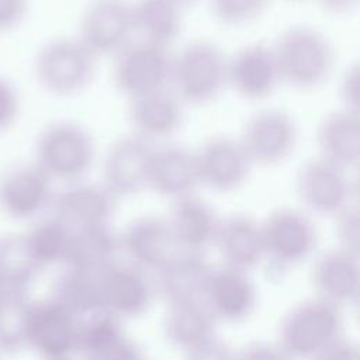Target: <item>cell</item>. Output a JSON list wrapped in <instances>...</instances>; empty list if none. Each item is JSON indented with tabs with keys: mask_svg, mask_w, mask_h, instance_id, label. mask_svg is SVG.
Listing matches in <instances>:
<instances>
[{
	"mask_svg": "<svg viewBox=\"0 0 360 360\" xmlns=\"http://www.w3.org/2000/svg\"><path fill=\"white\" fill-rule=\"evenodd\" d=\"M184 10L170 0H136L131 3L134 35L170 48L183 31Z\"/></svg>",
	"mask_w": 360,
	"mask_h": 360,
	"instance_id": "obj_15",
	"label": "cell"
},
{
	"mask_svg": "<svg viewBox=\"0 0 360 360\" xmlns=\"http://www.w3.org/2000/svg\"><path fill=\"white\" fill-rule=\"evenodd\" d=\"M194 152L201 183L218 191L238 188L253 169L239 139L229 135H212Z\"/></svg>",
	"mask_w": 360,
	"mask_h": 360,
	"instance_id": "obj_10",
	"label": "cell"
},
{
	"mask_svg": "<svg viewBox=\"0 0 360 360\" xmlns=\"http://www.w3.org/2000/svg\"><path fill=\"white\" fill-rule=\"evenodd\" d=\"M271 0H211L214 18L228 27H243L259 20Z\"/></svg>",
	"mask_w": 360,
	"mask_h": 360,
	"instance_id": "obj_18",
	"label": "cell"
},
{
	"mask_svg": "<svg viewBox=\"0 0 360 360\" xmlns=\"http://www.w3.org/2000/svg\"><path fill=\"white\" fill-rule=\"evenodd\" d=\"M76 37L97 59L114 58L134 38L131 3L93 0L80 15Z\"/></svg>",
	"mask_w": 360,
	"mask_h": 360,
	"instance_id": "obj_7",
	"label": "cell"
},
{
	"mask_svg": "<svg viewBox=\"0 0 360 360\" xmlns=\"http://www.w3.org/2000/svg\"><path fill=\"white\" fill-rule=\"evenodd\" d=\"M288 1H302V0H288Z\"/></svg>",
	"mask_w": 360,
	"mask_h": 360,
	"instance_id": "obj_24",
	"label": "cell"
},
{
	"mask_svg": "<svg viewBox=\"0 0 360 360\" xmlns=\"http://www.w3.org/2000/svg\"><path fill=\"white\" fill-rule=\"evenodd\" d=\"M35 165L51 180L79 181L91 169L96 159V143L91 134L73 121H58L48 125L38 138Z\"/></svg>",
	"mask_w": 360,
	"mask_h": 360,
	"instance_id": "obj_4",
	"label": "cell"
},
{
	"mask_svg": "<svg viewBox=\"0 0 360 360\" xmlns=\"http://www.w3.org/2000/svg\"><path fill=\"white\" fill-rule=\"evenodd\" d=\"M111 195L112 193L104 184H89L79 180L62 193L59 202L66 214L90 218L107 210Z\"/></svg>",
	"mask_w": 360,
	"mask_h": 360,
	"instance_id": "obj_17",
	"label": "cell"
},
{
	"mask_svg": "<svg viewBox=\"0 0 360 360\" xmlns=\"http://www.w3.org/2000/svg\"><path fill=\"white\" fill-rule=\"evenodd\" d=\"M198 184L200 172L195 152L179 145L153 149L149 187L166 195L186 197Z\"/></svg>",
	"mask_w": 360,
	"mask_h": 360,
	"instance_id": "obj_13",
	"label": "cell"
},
{
	"mask_svg": "<svg viewBox=\"0 0 360 360\" xmlns=\"http://www.w3.org/2000/svg\"><path fill=\"white\" fill-rule=\"evenodd\" d=\"M318 156L350 170L360 162V111L340 108L329 112L318 125Z\"/></svg>",
	"mask_w": 360,
	"mask_h": 360,
	"instance_id": "obj_12",
	"label": "cell"
},
{
	"mask_svg": "<svg viewBox=\"0 0 360 360\" xmlns=\"http://www.w3.org/2000/svg\"><path fill=\"white\" fill-rule=\"evenodd\" d=\"M97 60L77 37H58L38 49L34 75L46 93L55 97H75L93 84Z\"/></svg>",
	"mask_w": 360,
	"mask_h": 360,
	"instance_id": "obj_3",
	"label": "cell"
},
{
	"mask_svg": "<svg viewBox=\"0 0 360 360\" xmlns=\"http://www.w3.org/2000/svg\"><path fill=\"white\" fill-rule=\"evenodd\" d=\"M298 135L297 121L288 111L264 108L249 117L238 139L253 167H276L295 152Z\"/></svg>",
	"mask_w": 360,
	"mask_h": 360,
	"instance_id": "obj_6",
	"label": "cell"
},
{
	"mask_svg": "<svg viewBox=\"0 0 360 360\" xmlns=\"http://www.w3.org/2000/svg\"><path fill=\"white\" fill-rule=\"evenodd\" d=\"M28 0H0V32L17 27L25 17Z\"/></svg>",
	"mask_w": 360,
	"mask_h": 360,
	"instance_id": "obj_21",
	"label": "cell"
},
{
	"mask_svg": "<svg viewBox=\"0 0 360 360\" xmlns=\"http://www.w3.org/2000/svg\"><path fill=\"white\" fill-rule=\"evenodd\" d=\"M152 155V143L134 134L114 139L103 160V184L112 194H132L149 187Z\"/></svg>",
	"mask_w": 360,
	"mask_h": 360,
	"instance_id": "obj_9",
	"label": "cell"
},
{
	"mask_svg": "<svg viewBox=\"0 0 360 360\" xmlns=\"http://www.w3.org/2000/svg\"><path fill=\"white\" fill-rule=\"evenodd\" d=\"M228 87V56L212 41L195 39L173 53L172 90L184 105L212 103Z\"/></svg>",
	"mask_w": 360,
	"mask_h": 360,
	"instance_id": "obj_2",
	"label": "cell"
},
{
	"mask_svg": "<svg viewBox=\"0 0 360 360\" xmlns=\"http://www.w3.org/2000/svg\"><path fill=\"white\" fill-rule=\"evenodd\" d=\"M338 91L343 108L360 111V68L357 63H353L343 72Z\"/></svg>",
	"mask_w": 360,
	"mask_h": 360,
	"instance_id": "obj_20",
	"label": "cell"
},
{
	"mask_svg": "<svg viewBox=\"0 0 360 360\" xmlns=\"http://www.w3.org/2000/svg\"><path fill=\"white\" fill-rule=\"evenodd\" d=\"M170 48L132 39L114 56L112 83L128 101L172 89Z\"/></svg>",
	"mask_w": 360,
	"mask_h": 360,
	"instance_id": "obj_5",
	"label": "cell"
},
{
	"mask_svg": "<svg viewBox=\"0 0 360 360\" xmlns=\"http://www.w3.org/2000/svg\"><path fill=\"white\" fill-rule=\"evenodd\" d=\"M51 181L37 165L20 166L3 179L0 186L1 202L13 214H30L46 200Z\"/></svg>",
	"mask_w": 360,
	"mask_h": 360,
	"instance_id": "obj_16",
	"label": "cell"
},
{
	"mask_svg": "<svg viewBox=\"0 0 360 360\" xmlns=\"http://www.w3.org/2000/svg\"><path fill=\"white\" fill-rule=\"evenodd\" d=\"M316 3L323 11L332 15H345L357 7L359 0H316Z\"/></svg>",
	"mask_w": 360,
	"mask_h": 360,
	"instance_id": "obj_22",
	"label": "cell"
},
{
	"mask_svg": "<svg viewBox=\"0 0 360 360\" xmlns=\"http://www.w3.org/2000/svg\"><path fill=\"white\" fill-rule=\"evenodd\" d=\"M170 1H173V3H176V4H179V6H181L183 8H187V7L194 6V4L198 3V0H170Z\"/></svg>",
	"mask_w": 360,
	"mask_h": 360,
	"instance_id": "obj_23",
	"label": "cell"
},
{
	"mask_svg": "<svg viewBox=\"0 0 360 360\" xmlns=\"http://www.w3.org/2000/svg\"><path fill=\"white\" fill-rule=\"evenodd\" d=\"M20 112V96L17 89L6 77L0 76V132L7 131Z\"/></svg>",
	"mask_w": 360,
	"mask_h": 360,
	"instance_id": "obj_19",
	"label": "cell"
},
{
	"mask_svg": "<svg viewBox=\"0 0 360 360\" xmlns=\"http://www.w3.org/2000/svg\"><path fill=\"white\" fill-rule=\"evenodd\" d=\"M281 82L295 90L311 91L333 73L336 49L321 30L307 24L285 28L273 42Z\"/></svg>",
	"mask_w": 360,
	"mask_h": 360,
	"instance_id": "obj_1",
	"label": "cell"
},
{
	"mask_svg": "<svg viewBox=\"0 0 360 360\" xmlns=\"http://www.w3.org/2000/svg\"><path fill=\"white\" fill-rule=\"evenodd\" d=\"M347 172L319 156L312 158L297 172V190L302 200L314 208H338L350 193Z\"/></svg>",
	"mask_w": 360,
	"mask_h": 360,
	"instance_id": "obj_14",
	"label": "cell"
},
{
	"mask_svg": "<svg viewBox=\"0 0 360 360\" xmlns=\"http://www.w3.org/2000/svg\"><path fill=\"white\" fill-rule=\"evenodd\" d=\"M283 84L273 42L255 41L228 56V87L240 98L262 101Z\"/></svg>",
	"mask_w": 360,
	"mask_h": 360,
	"instance_id": "obj_8",
	"label": "cell"
},
{
	"mask_svg": "<svg viewBox=\"0 0 360 360\" xmlns=\"http://www.w3.org/2000/svg\"><path fill=\"white\" fill-rule=\"evenodd\" d=\"M128 120L134 135L152 143L172 138L183 125L184 104L172 89L129 101Z\"/></svg>",
	"mask_w": 360,
	"mask_h": 360,
	"instance_id": "obj_11",
	"label": "cell"
}]
</instances>
